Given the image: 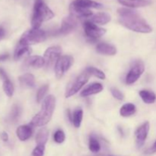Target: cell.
I'll list each match as a JSON object with an SVG mask.
<instances>
[{
  "instance_id": "obj_1",
  "label": "cell",
  "mask_w": 156,
  "mask_h": 156,
  "mask_svg": "<svg viewBox=\"0 0 156 156\" xmlns=\"http://www.w3.org/2000/svg\"><path fill=\"white\" fill-rule=\"evenodd\" d=\"M117 14L119 22L129 30L143 34H149L152 31V27L134 9L120 8L117 10Z\"/></svg>"
},
{
  "instance_id": "obj_2",
  "label": "cell",
  "mask_w": 156,
  "mask_h": 156,
  "mask_svg": "<svg viewBox=\"0 0 156 156\" xmlns=\"http://www.w3.org/2000/svg\"><path fill=\"white\" fill-rule=\"evenodd\" d=\"M56 107V98L53 94L47 96L42 101L41 109L30 121L34 126H44L50 121Z\"/></svg>"
},
{
  "instance_id": "obj_3",
  "label": "cell",
  "mask_w": 156,
  "mask_h": 156,
  "mask_svg": "<svg viewBox=\"0 0 156 156\" xmlns=\"http://www.w3.org/2000/svg\"><path fill=\"white\" fill-rule=\"evenodd\" d=\"M53 17L54 13L44 0H35L31 18L32 28L39 29L43 22L52 19Z\"/></svg>"
},
{
  "instance_id": "obj_4",
  "label": "cell",
  "mask_w": 156,
  "mask_h": 156,
  "mask_svg": "<svg viewBox=\"0 0 156 156\" xmlns=\"http://www.w3.org/2000/svg\"><path fill=\"white\" fill-rule=\"evenodd\" d=\"M47 38V34L42 29L31 28L21 35L18 44L22 46H30L44 42Z\"/></svg>"
},
{
  "instance_id": "obj_5",
  "label": "cell",
  "mask_w": 156,
  "mask_h": 156,
  "mask_svg": "<svg viewBox=\"0 0 156 156\" xmlns=\"http://www.w3.org/2000/svg\"><path fill=\"white\" fill-rule=\"evenodd\" d=\"M90 78V74L88 72L85 71L81 73L74 81L73 83L69 86L68 89L66 92V98H70L72 96L77 94L79 91L82 88V87L86 85L87 82H88Z\"/></svg>"
},
{
  "instance_id": "obj_6",
  "label": "cell",
  "mask_w": 156,
  "mask_h": 156,
  "mask_svg": "<svg viewBox=\"0 0 156 156\" xmlns=\"http://www.w3.org/2000/svg\"><path fill=\"white\" fill-rule=\"evenodd\" d=\"M73 63V56L65 55L61 56L59 59L56 60L54 65V70L56 77L58 79H61L64 76L66 73L70 69L71 66Z\"/></svg>"
},
{
  "instance_id": "obj_7",
  "label": "cell",
  "mask_w": 156,
  "mask_h": 156,
  "mask_svg": "<svg viewBox=\"0 0 156 156\" xmlns=\"http://www.w3.org/2000/svg\"><path fill=\"white\" fill-rule=\"evenodd\" d=\"M84 31L85 35L91 40H97L106 34L105 28L98 27L89 20H85L83 22Z\"/></svg>"
},
{
  "instance_id": "obj_8",
  "label": "cell",
  "mask_w": 156,
  "mask_h": 156,
  "mask_svg": "<svg viewBox=\"0 0 156 156\" xmlns=\"http://www.w3.org/2000/svg\"><path fill=\"white\" fill-rule=\"evenodd\" d=\"M145 71L144 63L141 60H138L135 62L129 73L126 76V83L127 85H132L135 83L138 79L141 77Z\"/></svg>"
},
{
  "instance_id": "obj_9",
  "label": "cell",
  "mask_w": 156,
  "mask_h": 156,
  "mask_svg": "<svg viewBox=\"0 0 156 156\" xmlns=\"http://www.w3.org/2000/svg\"><path fill=\"white\" fill-rule=\"evenodd\" d=\"M62 50L59 47L54 46V47H50L47 48L44 52V58L45 59V66H51L53 64L55 65L56 60L61 56Z\"/></svg>"
},
{
  "instance_id": "obj_10",
  "label": "cell",
  "mask_w": 156,
  "mask_h": 156,
  "mask_svg": "<svg viewBox=\"0 0 156 156\" xmlns=\"http://www.w3.org/2000/svg\"><path fill=\"white\" fill-rule=\"evenodd\" d=\"M149 129H150V124L149 122H146L141 126H139L135 132V138L136 146L138 148L143 147V145L146 143L147 139L148 134H149Z\"/></svg>"
},
{
  "instance_id": "obj_11",
  "label": "cell",
  "mask_w": 156,
  "mask_h": 156,
  "mask_svg": "<svg viewBox=\"0 0 156 156\" xmlns=\"http://www.w3.org/2000/svg\"><path fill=\"white\" fill-rule=\"evenodd\" d=\"M78 25L76 18L72 15L65 17L62 19L61 27L59 28V33L61 35H66L73 32Z\"/></svg>"
},
{
  "instance_id": "obj_12",
  "label": "cell",
  "mask_w": 156,
  "mask_h": 156,
  "mask_svg": "<svg viewBox=\"0 0 156 156\" xmlns=\"http://www.w3.org/2000/svg\"><path fill=\"white\" fill-rule=\"evenodd\" d=\"M71 5L83 9H101L104 7V5L101 3L93 1V0H74L71 3Z\"/></svg>"
},
{
  "instance_id": "obj_13",
  "label": "cell",
  "mask_w": 156,
  "mask_h": 156,
  "mask_svg": "<svg viewBox=\"0 0 156 156\" xmlns=\"http://www.w3.org/2000/svg\"><path fill=\"white\" fill-rule=\"evenodd\" d=\"M33 134V128L31 125H21L16 129V135L21 141L24 142L31 137Z\"/></svg>"
},
{
  "instance_id": "obj_14",
  "label": "cell",
  "mask_w": 156,
  "mask_h": 156,
  "mask_svg": "<svg viewBox=\"0 0 156 156\" xmlns=\"http://www.w3.org/2000/svg\"><path fill=\"white\" fill-rule=\"evenodd\" d=\"M120 4L128 9L143 8L151 5L150 0H117Z\"/></svg>"
},
{
  "instance_id": "obj_15",
  "label": "cell",
  "mask_w": 156,
  "mask_h": 156,
  "mask_svg": "<svg viewBox=\"0 0 156 156\" xmlns=\"http://www.w3.org/2000/svg\"><path fill=\"white\" fill-rule=\"evenodd\" d=\"M96 51L99 54L105 56H114L117 53V48L108 43H100L96 47Z\"/></svg>"
},
{
  "instance_id": "obj_16",
  "label": "cell",
  "mask_w": 156,
  "mask_h": 156,
  "mask_svg": "<svg viewBox=\"0 0 156 156\" xmlns=\"http://www.w3.org/2000/svg\"><path fill=\"white\" fill-rule=\"evenodd\" d=\"M45 59L41 56H28L24 62V65L26 66L34 69L42 68L45 66Z\"/></svg>"
},
{
  "instance_id": "obj_17",
  "label": "cell",
  "mask_w": 156,
  "mask_h": 156,
  "mask_svg": "<svg viewBox=\"0 0 156 156\" xmlns=\"http://www.w3.org/2000/svg\"><path fill=\"white\" fill-rule=\"evenodd\" d=\"M103 85L99 82H94L87 86L83 91L81 92V96L82 97H88V96L93 95V94L100 93L101 91H103Z\"/></svg>"
},
{
  "instance_id": "obj_18",
  "label": "cell",
  "mask_w": 156,
  "mask_h": 156,
  "mask_svg": "<svg viewBox=\"0 0 156 156\" xmlns=\"http://www.w3.org/2000/svg\"><path fill=\"white\" fill-rule=\"evenodd\" d=\"M88 20L95 24L104 25L111 21V17L109 14L106 12H98V13L94 14Z\"/></svg>"
},
{
  "instance_id": "obj_19",
  "label": "cell",
  "mask_w": 156,
  "mask_h": 156,
  "mask_svg": "<svg viewBox=\"0 0 156 156\" xmlns=\"http://www.w3.org/2000/svg\"><path fill=\"white\" fill-rule=\"evenodd\" d=\"M49 138V131L46 127H42L37 131L35 137V141L37 146H44Z\"/></svg>"
},
{
  "instance_id": "obj_20",
  "label": "cell",
  "mask_w": 156,
  "mask_h": 156,
  "mask_svg": "<svg viewBox=\"0 0 156 156\" xmlns=\"http://www.w3.org/2000/svg\"><path fill=\"white\" fill-rule=\"evenodd\" d=\"M32 53V49L28 46H22L18 44L14 53V58L15 60L21 59L26 56H29Z\"/></svg>"
},
{
  "instance_id": "obj_21",
  "label": "cell",
  "mask_w": 156,
  "mask_h": 156,
  "mask_svg": "<svg viewBox=\"0 0 156 156\" xmlns=\"http://www.w3.org/2000/svg\"><path fill=\"white\" fill-rule=\"evenodd\" d=\"M21 85L27 88H34L35 87V78L31 73H24L18 79Z\"/></svg>"
},
{
  "instance_id": "obj_22",
  "label": "cell",
  "mask_w": 156,
  "mask_h": 156,
  "mask_svg": "<svg viewBox=\"0 0 156 156\" xmlns=\"http://www.w3.org/2000/svg\"><path fill=\"white\" fill-rule=\"evenodd\" d=\"M139 94L143 102L147 105H152L155 102L156 94L153 91H149V90H141Z\"/></svg>"
},
{
  "instance_id": "obj_23",
  "label": "cell",
  "mask_w": 156,
  "mask_h": 156,
  "mask_svg": "<svg viewBox=\"0 0 156 156\" xmlns=\"http://www.w3.org/2000/svg\"><path fill=\"white\" fill-rule=\"evenodd\" d=\"M136 112V108L132 103H126L123 105L120 109V116L123 117H129L135 114Z\"/></svg>"
},
{
  "instance_id": "obj_24",
  "label": "cell",
  "mask_w": 156,
  "mask_h": 156,
  "mask_svg": "<svg viewBox=\"0 0 156 156\" xmlns=\"http://www.w3.org/2000/svg\"><path fill=\"white\" fill-rule=\"evenodd\" d=\"M83 118V111L81 108H77L72 114V123L76 128L80 127Z\"/></svg>"
},
{
  "instance_id": "obj_25",
  "label": "cell",
  "mask_w": 156,
  "mask_h": 156,
  "mask_svg": "<svg viewBox=\"0 0 156 156\" xmlns=\"http://www.w3.org/2000/svg\"><path fill=\"white\" fill-rule=\"evenodd\" d=\"M3 91H4L5 94L8 96V97L11 98L12 97L14 94V91H15V88H14V85L12 84V82H11V80L9 79V78L3 80Z\"/></svg>"
},
{
  "instance_id": "obj_26",
  "label": "cell",
  "mask_w": 156,
  "mask_h": 156,
  "mask_svg": "<svg viewBox=\"0 0 156 156\" xmlns=\"http://www.w3.org/2000/svg\"><path fill=\"white\" fill-rule=\"evenodd\" d=\"M85 71L88 72L90 74V76H94V77H97L98 79H102V80L106 79V75L105 74V73H104L103 71H101V70L99 69L95 68V67H87Z\"/></svg>"
},
{
  "instance_id": "obj_27",
  "label": "cell",
  "mask_w": 156,
  "mask_h": 156,
  "mask_svg": "<svg viewBox=\"0 0 156 156\" xmlns=\"http://www.w3.org/2000/svg\"><path fill=\"white\" fill-rule=\"evenodd\" d=\"M88 148L89 150L91 152L97 153L101 150V144L98 139H96L94 136H91L89 138V143H88Z\"/></svg>"
},
{
  "instance_id": "obj_28",
  "label": "cell",
  "mask_w": 156,
  "mask_h": 156,
  "mask_svg": "<svg viewBox=\"0 0 156 156\" xmlns=\"http://www.w3.org/2000/svg\"><path fill=\"white\" fill-rule=\"evenodd\" d=\"M21 114V109L18 105H15L12 107V111H11L10 115H9V119L12 122L15 123L18 120Z\"/></svg>"
},
{
  "instance_id": "obj_29",
  "label": "cell",
  "mask_w": 156,
  "mask_h": 156,
  "mask_svg": "<svg viewBox=\"0 0 156 156\" xmlns=\"http://www.w3.org/2000/svg\"><path fill=\"white\" fill-rule=\"evenodd\" d=\"M49 90V85H44L37 90V103H41L42 101H44V99L45 98V95L47 93Z\"/></svg>"
},
{
  "instance_id": "obj_30",
  "label": "cell",
  "mask_w": 156,
  "mask_h": 156,
  "mask_svg": "<svg viewBox=\"0 0 156 156\" xmlns=\"http://www.w3.org/2000/svg\"><path fill=\"white\" fill-rule=\"evenodd\" d=\"M65 139H66V136L65 133L61 129H58L55 132L54 135H53V140L54 141L56 142V143H62L64 141H65Z\"/></svg>"
},
{
  "instance_id": "obj_31",
  "label": "cell",
  "mask_w": 156,
  "mask_h": 156,
  "mask_svg": "<svg viewBox=\"0 0 156 156\" xmlns=\"http://www.w3.org/2000/svg\"><path fill=\"white\" fill-rule=\"evenodd\" d=\"M111 94H112L113 97L117 99V100L122 101L124 99V95H123V94L120 91V90L117 89V88H111Z\"/></svg>"
},
{
  "instance_id": "obj_32",
  "label": "cell",
  "mask_w": 156,
  "mask_h": 156,
  "mask_svg": "<svg viewBox=\"0 0 156 156\" xmlns=\"http://www.w3.org/2000/svg\"><path fill=\"white\" fill-rule=\"evenodd\" d=\"M44 151H45V146H37L32 152V156H44Z\"/></svg>"
},
{
  "instance_id": "obj_33",
  "label": "cell",
  "mask_w": 156,
  "mask_h": 156,
  "mask_svg": "<svg viewBox=\"0 0 156 156\" xmlns=\"http://www.w3.org/2000/svg\"><path fill=\"white\" fill-rule=\"evenodd\" d=\"M0 78H1L2 80V81L9 78V76H8L6 72L2 68H0Z\"/></svg>"
},
{
  "instance_id": "obj_34",
  "label": "cell",
  "mask_w": 156,
  "mask_h": 156,
  "mask_svg": "<svg viewBox=\"0 0 156 156\" xmlns=\"http://www.w3.org/2000/svg\"><path fill=\"white\" fill-rule=\"evenodd\" d=\"M156 152V141L154 143V144L148 149L147 151L146 152V153L147 154H152V153H155Z\"/></svg>"
},
{
  "instance_id": "obj_35",
  "label": "cell",
  "mask_w": 156,
  "mask_h": 156,
  "mask_svg": "<svg viewBox=\"0 0 156 156\" xmlns=\"http://www.w3.org/2000/svg\"><path fill=\"white\" fill-rule=\"evenodd\" d=\"M9 58V53H2L0 54V62H4V61L7 60Z\"/></svg>"
},
{
  "instance_id": "obj_36",
  "label": "cell",
  "mask_w": 156,
  "mask_h": 156,
  "mask_svg": "<svg viewBox=\"0 0 156 156\" xmlns=\"http://www.w3.org/2000/svg\"><path fill=\"white\" fill-rule=\"evenodd\" d=\"M5 28L3 27H2V26H0V41H2V40L3 39V38L5 37Z\"/></svg>"
},
{
  "instance_id": "obj_37",
  "label": "cell",
  "mask_w": 156,
  "mask_h": 156,
  "mask_svg": "<svg viewBox=\"0 0 156 156\" xmlns=\"http://www.w3.org/2000/svg\"><path fill=\"white\" fill-rule=\"evenodd\" d=\"M1 138H2V140L4 142H7L8 140H9V135H8L7 133L5 132V131H4V132L2 133Z\"/></svg>"
}]
</instances>
